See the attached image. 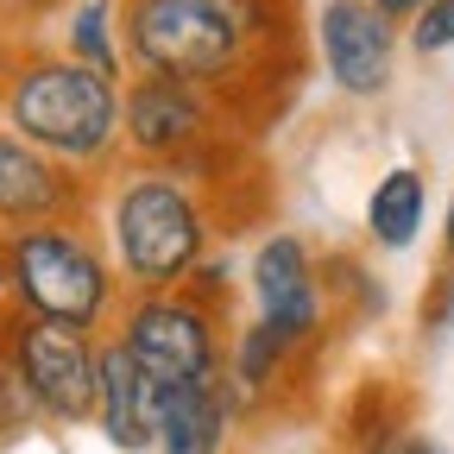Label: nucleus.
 <instances>
[{"instance_id":"nucleus-5","label":"nucleus","mask_w":454,"mask_h":454,"mask_svg":"<svg viewBox=\"0 0 454 454\" xmlns=\"http://www.w3.org/2000/svg\"><path fill=\"white\" fill-rule=\"evenodd\" d=\"M234 145L227 95L177 82V76H133L121 89V152L133 164H164L215 184V158Z\"/></svg>"},{"instance_id":"nucleus-13","label":"nucleus","mask_w":454,"mask_h":454,"mask_svg":"<svg viewBox=\"0 0 454 454\" xmlns=\"http://www.w3.org/2000/svg\"><path fill=\"white\" fill-rule=\"evenodd\" d=\"M429 227V177L417 164L379 170V184L366 190V240L379 253H411Z\"/></svg>"},{"instance_id":"nucleus-20","label":"nucleus","mask_w":454,"mask_h":454,"mask_svg":"<svg viewBox=\"0 0 454 454\" xmlns=\"http://www.w3.org/2000/svg\"><path fill=\"white\" fill-rule=\"evenodd\" d=\"M442 253H448V265H454V190H448V208H442Z\"/></svg>"},{"instance_id":"nucleus-12","label":"nucleus","mask_w":454,"mask_h":454,"mask_svg":"<svg viewBox=\"0 0 454 454\" xmlns=\"http://www.w3.org/2000/svg\"><path fill=\"white\" fill-rule=\"evenodd\" d=\"M240 423H247V411H240L234 385H227V372L170 385L164 411H158V454H227Z\"/></svg>"},{"instance_id":"nucleus-1","label":"nucleus","mask_w":454,"mask_h":454,"mask_svg":"<svg viewBox=\"0 0 454 454\" xmlns=\"http://www.w3.org/2000/svg\"><path fill=\"white\" fill-rule=\"evenodd\" d=\"M127 70L177 76L234 101L271 51H291L284 0H121Z\"/></svg>"},{"instance_id":"nucleus-7","label":"nucleus","mask_w":454,"mask_h":454,"mask_svg":"<svg viewBox=\"0 0 454 454\" xmlns=\"http://www.w3.org/2000/svg\"><path fill=\"white\" fill-rule=\"evenodd\" d=\"M0 354L13 360L26 397L38 404L44 423L76 429L95 423V372H101V334L70 328V322H44V316H13L0 322Z\"/></svg>"},{"instance_id":"nucleus-17","label":"nucleus","mask_w":454,"mask_h":454,"mask_svg":"<svg viewBox=\"0 0 454 454\" xmlns=\"http://www.w3.org/2000/svg\"><path fill=\"white\" fill-rule=\"evenodd\" d=\"M372 7H379L385 20H397V26H411L423 7H435V0H372Z\"/></svg>"},{"instance_id":"nucleus-6","label":"nucleus","mask_w":454,"mask_h":454,"mask_svg":"<svg viewBox=\"0 0 454 454\" xmlns=\"http://www.w3.org/2000/svg\"><path fill=\"white\" fill-rule=\"evenodd\" d=\"M107 334L170 391V385L227 372L234 322H227V303H215V297L184 284V291H127V303H121Z\"/></svg>"},{"instance_id":"nucleus-19","label":"nucleus","mask_w":454,"mask_h":454,"mask_svg":"<svg viewBox=\"0 0 454 454\" xmlns=\"http://www.w3.org/2000/svg\"><path fill=\"white\" fill-rule=\"evenodd\" d=\"M397 454H454V448H448V442H435V435H417V429H411Z\"/></svg>"},{"instance_id":"nucleus-10","label":"nucleus","mask_w":454,"mask_h":454,"mask_svg":"<svg viewBox=\"0 0 454 454\" xmlns=\"http://www.w3.org/2000/svg\"><path fill=\"white\" fill-rule=\"evenodd\" d=\"M82 208H89V177L51 164L38 145H26L0 121V234L32 221H70Z\"/></svg>"},{"instance_id":"nucleus-15","label":"nucleus","mask_w":454,"mask_h":454,"mask_svg":"<svg viewBox=\"0 0 454 454\" xmlns=\"http://www.w3.org/2000/svg\"><path fill=\"white\" fill-rule=\"evenodd\" d=\"M411 51L417 57H448L454 51V0H435V7H423L417 20H411Z\"/></svg>"},{"instance_id":"nucleus-4","label":"nucleus","mask_w":454,"mask_h":454,"mask_svg":"<svg viewBox=\"0 0 454 454\" xmlns=\"http://www.w3.org/2000/svg\"><path fill=\"white\" fill-rule=\"evenodd\" d=\"M0 297L13 316H44V322L101 334L121 316L127 284L101 247V227L70 215V221H32L0 234Z\"/></svg>"},{"instance_id":"nucleus-14","label":"nucleus","mask_w":454,"mask_h":454,"mask_svg":"<svg viewBox=\"0 0 454 454\" xmlns=\"http://www.w3.org/2000/svg\"><path fill=\"white\" fill-rule=\"evenodd\" d=\"M57 51L121 82V76H127V32H121V0H64V44H57Z\"/></svg>"},{"instance_id":"nucleus-8","label":"nucleus","mask_w":454,"mask_h":454,"mask_svg":"<svg viewBox=\"0 0 454 454\" xmlns=\"http://www.w3.org/2000/svg\"><path fill=\"white\" fill-rule=\"evenodd\" d=\"M247 303L253 322L271 328L284 348H297L303 360H316V348L334 328V297H328V271L316 259V247L291 227L259 234V247L247 253Z\"/></svg>"},{"instance_id":"nucleus-2","label":"nucleus","mask_w":454,"mask_h":454,"mask_svg":"<svg viewBox=\"0 0 454 454\" xmlns=\"http://www.w3.org/2000/svg\"><path fill=\"white\" fill-rule=\"evenodd\" d=\"M101 247L127 291H184L221 247L215 184L164 164L114 170L101 196Z\"/></svg>"},{"instance_id":"nucleus-3","label":"nucleus","mask_w":454,"mask_h":454,"mask_svg":"<svg viewBox=\"0 0 454 454\" xmlns=\"http://www.w3.org/2000/svg\"><path fill=\"white\" fill-rule=\"evenodd\" d=\"M121 89L64 51H7L0 57V121L51 164L76 177L121 170Z\"/></svg>"},{"instance_id":"nucleus-9","label":"nucleus","mask_w":454,"mask_h":454,"mask_svg":"<svg viewBox=\"0 0 454 454\" xmlns=\"http://www.w3.org/2000/svg\"><path fill=\"white\" fill-rule=\"evenodd\" d=\"M397 51H404V32H397V20H385L372 0H322L316 57H322L328 82L348 101H379L391 89Z\"/></svg>"},{"instance_id":"nucleus-16","label":"nucleus","mask_w":454,"mask_h":454,"mask_svg":"<svg viewBox=\"0 0 454 454\" xmlns=\"http://www.w3.org/2000/svg\"><path fill=\"white\" fill-rule=\"evenodd\" d=\"M32 423H44V417H38V404L26 397V385H20V372H13V360L0 354V435H26Z\"/></svg>"},{"instance_id":"nucleus-18","label":"nucleus","mask_w":454,"mask_h":454,"mask_svg":"<svg viewBox=\"0 0 454 454\" xmlns=\"http://www.w3.org/2000/svg\"><path fill=\"white\" fill-rule=\"evenodd\" d=\"M51 7H57V0H0V20H38Z\"/></svg>"},{"instance_id":"nucleus-11","label":"nucleus","mask_w":454,"mask_h":454,"mask_svg":"<svg viewBox=\"0 0 454 454\" xmlns=\"http://www.w3.org/2000/svg\"><path fill=\"white\" fill-rule=\"evenodd\" d=\"M158 411H164V385L114 334H101L95 429L107 435V448H121V454H158Z\"/></svg>"}]
</instances>
